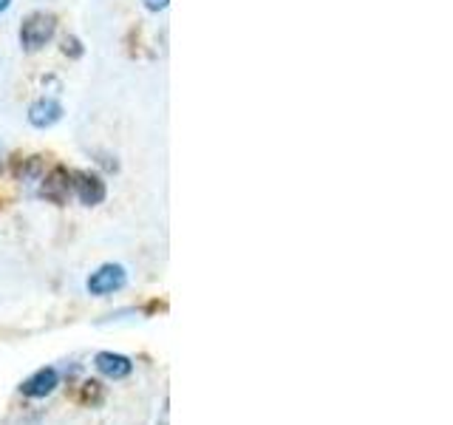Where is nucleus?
<instances>
[{
    "label": "nucleus",
    "mask_w": 453,
    "mask_h": 425,
    "mask_svg": "<svg viewBox=\"0 0 453 425\" xmlns=\"http://www.w3.org/2000/svg\"><path fill=\"white\" fill-rule=\"evenodd\" d=\"M54 32H57V18H54V14H49V12H32L20 23V32H18L20 49L28 51V54L46 49L49 42H51V37H54Z\"/></svg>",
    "instance_id": "1"
},
{
    "label": "nucleus",
    "mask_w": 453,
    "mask_h": 425,
    "mask_svg": "<svg viewBox=\"0 0 453 425\" xmlns=\"http://www.w3.org/2000/svg\"><path fill=\"white\" fill-rule=\"evenodd\" d=\"M127 287V269L122 264H103L85 281V290L94 298H108L113 292H122Z\"/></svg>",
    "instance_id": "2"
},
{
    "label": "nucleus",
    "mask_w": 453,
    "mask_h": 425,
    "mask_svg": "<svg viewBox=\"0 0 453 425\" xmlns=\"http://www.w3.org/2000/svg\"><path fill=\"white\" fill-rule=\"evenodd\" d=\"M57 386H60V372H57L54 366H42L20 382V394L28 397V400H42V397H49Z\"/></svg>",
    "instance_id": "3"
},
{
    "label": "nucleus",
    "mask_w": 453,
    "mask_h": 425,
    "mask_svg": "<svg viewBox=\"0 0 453 425\" xmlns=\"http://www.w3.org/2000/svg\"><path fill=\"white\" fill-rule=\"evenodd\" d=\"M71 179H74L71 184H74V193L85 207H96V205L105 202L108 188H105V182L99 174H88V170H85V174H74Z\"/></svg>",
    "instance_id": "4"
},
{
    "label": "nucleus",
    "mask_w": 453,
    "mask_h": 425,
    "mask_svg": "<svg viewBox=\"0 0 453 425\" xmlns=\"http://www.w3.org/2000/svg\"><path fill=\"white\" fill-rule=\"evenodd\" d=\"M94 366L99 375H105L111 380H125L134 375V360L119 352H99L94 358Z\"/></svg>",
    "instance_id": "5"
},
{
    "label": "nucleus",
    "mask_w": 453,
    "mask_h": 425,
    "mask_svg": "<svg viewBox=\"0 0 453 425\" xmlns=\"http://www.w3.org/2000/svg\"><path fill=\"white\" fill-rule=\"evenodd\" d=\"M60 120H63V105L54 97H40L28 105V122L40 128V131H46V128L57 125Z\"/></svg>",
    "instance_id": "6"
},
{
    "label": "nucleus",
    "mask_w": 453,
    "mask_h": 425,
    "mask_svg": "<svg viewBox=\"0 0 453 425\" xmlns=\"http://www.w3.org/2000/svg\"><path fill=\"white\" fill-rule=\"evenodd\" d=\"M74 190V184H71V174L65 167H54L51 174L42 179V196L51 198V202H65L68 193Z\"/></svg>",
    "instance_id": "7"
},
{
    "label": "nucleus",
    "mask_w": 453,
    "mask_h": 425,
    "mask_svg": "<svg viewBox=\"0 0 453 425\" xmlns=\"http://www.w3.org/2000/svg\"><path fill=\"white\" fill-rule=\"evenodd\" d=\"M63 54H71V57H82V46L77 37H65L63 40Z\"/></svg>",
    "instance_id": "8"
},
{
    "label": "nucleus",
    "mask_w": 453,
    "mask_h": 425,
    "mask_svg": "<svg viewBox=\"0 0 453 425\" xmlns=\"http://www.w3.org/2000/svg\"><path fill=\"white\" fill-rule=\"evenodd\" d=\"M170 0H142V6L150 9V12H165Z\"/></svg>",
    "instance_id": "9"
},
{
    "label": "nucleus",
    "mask_w": 453,
    "mask_h": 425,
    "mask_svg": "<svg viewBox=\"0 0 453 425\" xmlns=\"http://www.w3.org/2000/svg\"><path fill=\"white\" fill-rule=\"evenodd\" d=\"M9 6H12V0H0V14L9 12Z\"/></svg>",
    "instance_id": "10"
}]
</instances>
